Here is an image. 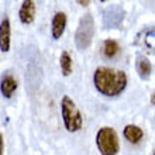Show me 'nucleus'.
Here are the masks:
<instances>
[{
    "instance_id": "nucleus-6",
    "label": "nucleus",
    "mask_w": 155,
    "mask_h": 155,
    "mask_svg": "<svg viewBox=\"0 0 155 155\" xmlns=\"http://www.w3.org/2000/svg\"><path fill=\"white\" fill-rule=\"evenodd\" d=\"M66 27V14L62 12H58L52 18V24H51V34H52L54 40H59L62 34L65 31Z\"/></svg>"
},
{
    "instance_id": "nucleus-12",
    "label": "nucleus",
    "mask_w": 155,
    "mask_h": 155,
    "mask_svg": "<svg viewBox=\"0 0 155 155\" xmlns=\"http://www.w3.org/2000/svg\"><path fill=\"white\" fill-rule=\"evenodd\" d=\"M59 65H61V71L64 76H69L72 74V58L66 51L61 54V58H59Z\"/></svg>"
},
{
    "instance_id": "nucleus-3",
    "label": "nucleus",
    "mask_w": 155,
    "mask_h": 155,
    "mask_svg": "<svg viewBox=\"0 0 155 155\" xmlns=\"http://www.w3.org/2000/svg\"><path fill=\"white\" fill-rule=\"evenodd\" d=\"M96 145L102 155H116L120 150L118 135L114 128L102 127L96 134Z\"/></svg>"
},
{
    "instance_id": "nucleus-5",
    "label": "nucleus",
    "mask_w": 155,
    "mask_h": 155,
    "mask_svg": "<svg viewBox=\"0 0 155 155\" xmlns=\"http://www.w3.org/2000/svg\"><path fill=\"white\" fill-rule=\"evenodd\" d=\"M18 17L23 24H31L35 18V2L33 0H25L23 2L18 12Z\"/></svg>"
},
{
    "instance_id": "nucleus-9",
    "label": "nucleus",
    "mask_w": 155,
    "mask_h": 155,
    "mask_svg": "<svg viewBox=\"0 0 155 155\" xmlns=\"http://www.w3.org/2000/svg\"><path fill=\"white\" fill-rule=\"evenodd\" d=\"M123 134H124L127 141H130L131 144H138L144 137V131H143V128H140L135 124H128V126L124 127Z\"/></svg>"
},
{
    "instance_id": "nucleus-13",
    "label": "nucleus",
    "mask_w": 155,
    "mask_h": 155,
    "mask_svg": "<svg viewBox=\"0 0 155 155\" xmlns=\"http://www.w3.org/2000/svg\"><path fill=\"white\" fill-rule=\"evenodd\" d=\"M3 150H4V141H3V135L0 133V155H3Z\"/></svg>"
},
{
    "instance_id": "nucleus-4",
    "label": "nucleus",
    "mask_w": 155,
    "mask_h": 155,
    "mask_svg": "<svg viewBox=\"0 0 155 155\" xmlns=\"http://www.w3.org/2000/svg\"><path fill=\"white\" fill-rule=\"evenodd\" d=\"M94 35V20L90 14H85L79 21L78 30L75 33V44L78 49H87L92 44Z\"/></svg>"
},
{
    "instance_id": "nucleus-14",
    "label": "nucleus",
    "mask_w": 155,
    "mask_h": 155,
    "mask_svg": "<svg viewBox=\"0 0 155 155\" xmlns=\"http://www.w3.org/2000/svg\"><path fill=\"white\" fill-rule=\"evenodd\" d=\"M78 3L81 4V6H85V7H86V6H87V4H89L90 2H87V0H85V2H83V0H79V2H78Z\"/></svg>"
},
{
    "instance_id": "nucleus-8",
    "label": "nucleus",
    "mask_w": 155,
    "mask_h": 155,
    "mask_svg": "<svg viewBox=\"0 0 155 155\" xmlns=\"http://www.w3.org/2000/svg\"><path fill=\"white\" fill-rule=\"evenodd\" d=\"M10 20L7 17H4L0 23V49L3 52L10 51Z\"/></svg>"
},
{
    "instance_id": "nucleus-7",
    "label": "nucleus",
    "mask_w": 155,
    "mask_h": 155,
    "mask_svg": "<svg viewBox=\"0 0 155 155\" xmlns=\"http://www.w3.org/2000/svg\"><path fill=\"white\" fill-rule=\"evenodd\" d=\"M17 86L18 83H17L16 78L10 74H6L3 75L2 81H0V92L6 99H10L17 90Z\"/></svg>"
},
{
    "instance_id": "nucleus-11",
    "label": "nucleus",
    "mask_w": 155,
    "mask_h": 155,
    "mask_svg": "<svg viewBox=\"0 0 155 155\" xmlns=\"http://www.w3.org/2000/svg\"><path fill=\"white\" fill-rule=\"evenodd\" d=\"M118 49H120V47L114 40H106L103 42L102 52L106 58H114L118 54Z\"/></svg>"
},
{
    "instance_id": "nucleus-2",
    "label": "nucleus",
    "mask_w": 155,
    "mask_h": 155,
    "mask_svg": "<svg viewBox=\"0 0 155 155\" xmlns=\"http://www.w3.org/2000/svg\"><path fill=\"white\" fill-rule=\"evenodd\" d=\"M61 113L64 118L65 128L69 133H76L83 126V118L81 111L78 110L76 104L69 96H64L61 100Z\"/></svg>"
},
{
    "instance_id": "nucleus-1",
    "label": "nucleus",
    "mask_w": 155,
    "mask_h": 155,
    "mask_svg": "<svg viewBox=\"0 0 155 155\" xmlns=\"http://www.w3.org/2000/svg\"><path fill=\"white\" fill-rule=\"evenodd\" d=\"M93 83L99 93L114 97L121 94L127 87L128 79L126 72L109 66H99L93 74Z\"/></svg>"
},
{
    "instance_id": "nucleus-10",
    "label": "nucleus",
    "mask_w": 155,
    "mask_h": 155,
    "mask_svg": "<svg viewBox=\"0 0 155 155\" xmlns=\"http://www.w3.org/2000/svg\"><path fill=\"white\" fill-rule=\"evenodd\" d=\"M135 68H137V72H138L140 78H143V79H148V78L152 75V71H154L152 64L148 61V58L143 57V55L137 57Z\"/></svg>"
}]
</instances>
